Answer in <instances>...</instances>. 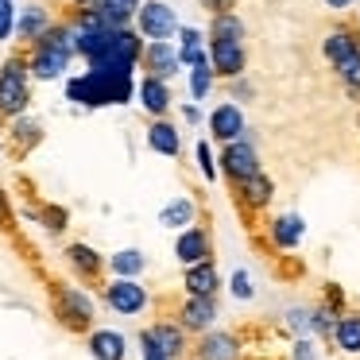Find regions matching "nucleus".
I'll return each mask as SVG.
<instances>
[{"label": "nucleus", "mask_w": 360, "mask_h": 360, "mask_svg": "<svg viewBox=\"0 0 360 360\" xmlns=\"http://www.w3.org/2000/svg\"><path fill=\"white\" fill-rule=\"evenodd\" d=\"M89 356L94 360H124L128 341L117 329H89Z\"/></svg>", "instance_id": "16"}, {"label": "nucleus", "mask_w": 360, "mask_h": 360, "mask_svg": "<svg viewBox=\"0 0 360 360\" xmlns=\"http://www.w3.org/2000/svg\"><path fill=\"white\" fill-rule=\"evenodd\" d=\"M12 27H16V4L12 0H0V43L12 39Z\"/></svg>", "instance_id": "34"}, {"label": "nucleus", "mask_w": 360, "mask_h": 360, "mask_svg": "<svg viewBox=\"0 0 360 360\" xmlns=\"http://www.w3.org/2000/svg\"><path fill=\"white\" fill-rule=\"evenodd\" d=\"M8 140H12V148H16L20 155H27V151L43 140V124H39V120H32L27 112H20V117L8 120Z\"/></svg>", "instance_id": "21"}, {"label": "nucleus", "mask_w": 360, "mask_h": 360, "mask_svg": "<svg viewBox=\"0 0 360 360\" xmlns=\"http://www.w3.org/2000/svg\"><path fill=\"white\" fill-rule=\"evenodd\" d=\"M136 82L132 74H112V70H86L78 78L66 82V97L86 109H101V105H124L132 101Z\"/></svg>", "instance_id": "2"}, {"label": "nucleus", "mask_w": 360, "mask_h": 360, "mask_svg": "<svg viewBox=\"0 0 360 360\" xmlns=\"http://www.w3.org/2000/svg\"><path fill=\"white\" fill-rule=\"evenodd\" d=\"M302 236H306V221L298 217V213H283L279 221L271 225V240L279 244V248H298L302 244Z\"/></svg>", "instance_id": "24"}, {"label": "nucleus", "mask_w": 360, "mask_h": 360, "mask_svg": "<svg viewBox=\"0 0 360 360\" xmlns=\"http://www.w3.org/2000/svg\"><path fill=\"white\" fill-rule=\"evenodd\" d=\"M221 171H225L233 182H240V179H248V174H256V171H259V155H256V148H252V143L244 140V136L229 140V143H225V151H221Z\"/></svg>", "instance_id": "6"}, {"label": "nucleus", "mask_w": 360, "mask_h": 360, "mask_svg": "<svg viewBox=\"0 0 360 360\" xmlns=\"http://www.w3.org/2000/svg\"><path fill=\"white\" fill-rule=\"evenodd\" d=\"M333 74L341 78L345 94H349V97H360V47L352 51V55L345 58V63H337V66H333Z\"/></svg>", "instance_id": "30"}, {"label": "nucleus", "mask_w": 360, "mask_h": 360, "mask_svg": "<svg viewBox=\"0 0 360 360\" xmlns=\"http://www.w3.org/2000/svg\"><path fill=\"white\" fill-rule=\"evenodd\" d=\"M132 20L143 39H174V32H179V16L163 0H140V8H136Z\"/></svg>", "instance_id": "5"}, {"label": "nucleus", "mask_w": 360, "mask_h": 360, "mask_svg": "<svg viewBox=\"0 0 360 360\" xmlns=\"http://www.w3.org/2000/svg\"><path fill=\"white\" fill-rule=\"evenodd\" d=\"M326 4H329V8H337V12H345V8L352 4V0H326Z\"/></svg>", "instance_id": "44"}, {"label": "nucleus", "mask_w": 360, "mask_h": 360, "mask_svg": "<svg viewBox=\"0 0 360 360\" xmlns=\"http://www.w3.org/2000/svg\"><path fill=\"white\" fill-rule=\"evenodd\" d=\"M182 47H179V63L182 66H198V63H210V55H205V47H202V32L198 27H182Z\"/></svg>", "instance_id": "27"}, {"label": "nucleus", "mask_w": 360, "mask_h": 360, "mask_svg": "<svg viewBox=\"0 0 360 360\" xmlns=\"http://www.w3.org/2000/svg\"><path fill=\"white\" fill-rule=\"evenodd\" d=\"M148 148L159 151V155H167V159H179V151H182L179 128H174L171 120L155 117V120H151V128H148Z\"/></svg>", "instance_id": "17"}, {"label": "nucleus", "mask_w": 360, "mask_h": 360, "mask_svg": "<svg viewBox=\"0 0 360 360\" xmlns=\"http://www.w3.org/2000/svg\"><path fill=\"white\" fill-rule=\"evenodd\" d=\"M66 259H70V267L82 275L86 283H94V279H101V271H105V259H101V252H94L89 244H70L66 248Z\"/></svg>", "instance_id": "20"}, {"label": "nucleus", "mask_w": 360, "mask_h": 360, "mask_svg": "<svg viewBox=\"0 0 360 360\" xmlns=\"http://www.w3.org/2000/svg\"><path fill=\"white\" fill-rule=\"evenodd\" d=\"M244 43H217L210 39V70L221 78H240L244 74Z\"/></svg>", "instance_id": "10"}, {"label": "nucleus", "mask_w": 360, "mask_h": 360, "mask_svg": "<svg viewBox=\"0 0 360 360\" xmlns=\"http://www.w3.org/2000/svg\"><path fill=\"white\" fill-rule=\"evenodd\" d=\"M186 295H217L221 287V275L213 267V259H202V264H190L186 267V279H182Z\"/></svg>", "instance_id": "19"}, {"label": "nucleus", "mask_w": 360, "mask_h": 360, "mask_svg": "<svg viewBox=\"0 0 360 360\" xmlns=\"http://www.w3.org/2000/svg\"><path fill=\"white\" fill-rule=\"evenodd\" d=\"M310 318H314V333H321V337H329V333H333V321H337V314L329 310V306H318V310H314Z\"/></svg>", "instance_id": "35"}, {"label": "nucleus", "mask_w": 360, "mask_h": 360, "mask_svg": "<svg viewBox=\"0 0 360 360\" xmlns=\"http://www.w3.org/2000/svg\"><path fill=\"white\" fill-rule=\"evenodd\" d=\"M236 198H240V205L244 210H267V202L275 198V182L267 179L264 171H256V174H248V179H240L236 182Z\"/></svg>", "instance_id": "12"}, {"label": "nucleus", "mask_w": 360, "mask_h": 360, "mask_svg": "<svg viewBox=\"0 0 360 360\" xmlns=\"http://www.w3.org/2000/svg\"><path fill=\"white\" fill-rule=\"evenodd\" d=\"M210 39H217V43H244V24L236 20V12H221V16H213Z\"/></svg>", "instance_id": "28"}, {"label": "nucleus", "mask_w": 360, "mask_h": 360, "mask_svg": "<svg viewBox=\"0 0 360 360\" xmlns=\"http://www.w3.org/2000/svg\"><path fill=\"white\" fill-rule=\"evenodd\" d=\"M356 124H360V120H356Z\"/></svg>", "instance_id": "46"}, {"label": "nucleus", "mask_w": 360, "mask_h": 360, "mask_svg": "<svg viewBox=\"0 0 360 360\" xmlns=\"http://www.w3.org/2000/svg\"><path fill=\"white\" fill-rule=\"evenodd\" d=\"M143 252H136V248H124V252H117V256L109 259V267H112V275H124V279H136V275L143 271Z\"/></svg>", "instance_id": "31"}, {"label": "nucleus", "mask_w": 360, "mask_h": 360, "mask_svg": "<svg viewBox=\"0 0 360 360\" xmlns=\"http://www.w3.org/2000/svg\"><path fill=\"white\" fill-rule=\"evenodd\" d=\"M140 352H143V360H167L163 352L155 349V341H151V337H148V329H143V333H140Z\"/></svg>", "instance_id": "40"}, {"label": "nucleus", "mask_w": 360, "mask_h": 360, "mask_svg": "<svg viewBox=\"0 0 360 360\" xmlns=\"http://www.w3.org/2000/svg\"><path fill=\"white\" fill-rule=\"evenodd\" d=\"M27 74L39 82H55L70 70L74 58V32L70 24H51L35 43H27Z\"/></svg>", "instance_id": "1"}, {"label": "nucleus", "mask_w": 360, "mask_h": 360, "mask_svg": "<svg viewBox=\"0 0 360 360\" xmlns=\"http://www.w3.org/2000/svg\"><path fill=\"white\" fill-rule=\"evenodd\" d=\"M148 337L155 341V349L163 352L167 360H179L182 352H186V329L174 326V321H155V326H148Z\"/></svg>", "instance_id": "14"}, {"label": "nucleus", "mask_w": 360, "mask_h": 360, "mask_svg": "<svg viewBox=\"0 0 360 360\" xmlns=\"http://www.w3.org/2000/svg\"><path fill=\"white\" fill-rule=\"evenodd\" d=\"M51 24H55V20H51L47 8H24L16 20V27H12V35H20V43H35Z\"/></svg>", "instance_id": "23"}, {"label": "nucleus", "mask_w": 360, "mask_h": 360, "mask_svg": "<svg viewBox=\"0 0 360 360\" xmlns=\"http://www.w3.org/2000/svg\"><path fill=\"white\" fill-rule=\"evenodd\" d=\"M333 341L341 352H360V314H345L333 321Z\"/></svg>", "instance_id": "26"}, {"label": "nucleus", "mask_w": 360, "mask_h": 360, "mask_svg": "<svg viewBox=\"0 0 360 360\" xmlns=\"http://www.w3.org/2000/svg\"><path fill=\"white\" fill-rule=\"evenodd\" d=\"M51 306H55V318L63 321V329H70V333H89V329H94L97 310H94V298L82 287L55 283V287H51Z\"/></svg>", "instance_id": "3"}, {"label": "nucleus", "mask_w": 360, "mask_h": 360, "mask_svg": "<svg viewBox=\"0 0 360 360\" xmlns=\"http://www.w3.org/2000/svg\"><path fill=\"white\" fill-rule=\"evenodd\" d=\"M210 252H213V240H210V233H205V229H198V225H186L179 233V240H174V256H179L186 267L210 259Z\"/></svg>", "instance_id": "11"}, {"label": "nucleus", "mask_w": 360, "mask_h": 360, "mask_svg": "<svg viewBox=\"0 0 360 360\" xmlns=\"http://www.w3.org/2000/svg\"><path fill=\"white\" fill-rule=\"evenodd\" d=\"M32 105V74H27V58L12 55L0 66V117L12 120L20 112H27Z\"/></svg>", "instance_id": "4"}, {"label": "nucleus", "mask_w": 360, "mask_h": 360, "mask_svg": "<svg viewBox=\"0 0 360 360\" xmlns=\"http://www.w3.org/2000/svg\"><path fill=\"white\" fill-rule=\"evenodd\" d=\"M356 47H360V39H356L352 27H333V32L326 35V43H321V55L329 58V66H337V63H345Z\"/></svg>", "instance_id": "22"}, {"label": "nucleus", "mask_w": 360, "mask_h": 360, "mask_svg": "<svg viewBox=\"0 0 360 360\" xmlns=\"http://www.w3.org/2000/svg\"><path fill=\"white\" fill-rule=\"evenodd\" d=\"M94 8L101 12L112 27H128L136 16V8H140V0H94Z\"/></svg>", "instance_id": "25"}, {"label": "nucleus", "mask_w": 360, "mask_h": 360, "mask_svg": "<svg viewBox=\"0 0 360 360\" xmlns=\"http://www.w3.org/2000/svg\"><path fill=\"white\" fill-rule=\"evenodd\" d=\"M159 221H163L167 229H186V225H194V202H190V198H174L171 205H163Z\"/></svg>", "instance_id": "29"}, {"label": "nucleus", "mask_w": 360, "mask_h": 360, "mask_svg": "<svg viewBox=\"0 0 360 360\" xmlns=\"http://www.w3.org/2000/svg\"><path fill=\"white\" fill-rule=\"evenodd\" d=\"M74 8H86V4H94V0H70Z\"/></svg>", "instance_id": "45"}, {"label": "nucleus", "mask_w": 360, "mask_h": 360, "mask_svg": "<svg viewBox=\"0 0 360 360\" xmlns=\"http://www.w3.org/2000/svg\"><path fill=\"white\" fill-rule=\"evenodd\" d=\"M295 360H314V345L306 341V337H302V341H295Z\"/></svg>", "instance_id": "41"}, {"label": "nucleus", "mask_w": 360, "mask_h": 360, "mask_svg": "<svg viewBox=\"0 0 360 360\" xmlns=\"http://www.w3.org/2000/svg\"><path fill=\"white\" fill-rule=\"evenodd\" d=\"M140 66L151 74V78H163L171 82L179 74V47H171L167 39H148V47L140 51Z\"/></svg>", "instance_id": "7"}, {"label": "nucleus", "mask_w": 360, "mask_h": 360, "mask_svg": "<svg viewBox=\"0 0 360 360\" xmlns=\"http://www.w3.org/2000/svg\"><path fill=\"white\" fill-rule=\"evenodd\" d=\"M136 97H140V105L151 112V117H167V109H171V86H167L163 78H151V74H143L140 82H136Z\"/></svg>", "instance_id": "13"}, {"label": "nucleus", "mask_w": 360, "mask_h": 360, "mask_svg": "<svg viewBox=\"0 0 360 360\" xmlns=\"http://www.w3.org/2000/svg\"><path fill=\"white\" fill-rule=\"evenodd\" d=\"M198 167H202V174L205 179H213V174H217V167H213V151H210V143H198Z\"/></svg>", "instance_id": "36"}, {"label": "nucleus", "mask_w": 360, "mask_h": 360, "mask_svg": "<svg viewBox=\"0 0 360 360\" xmlns=\"http://www.w3.org/2000/svg\"><path fill=\"white\" fill-rule=\"evenodd\" d=\"M210 132H213V140H221V143L244 136V112L236 109V105H217V109L210 112Z\"/></svg>", "instance_id": "15"}, {"label": "nucleus", "mask_w": 360, "mask_h": 360, "mask_svg": "<svg viewBox=\"0 0 360 360\" xmlns=\"http://www.w3.org/2000/svg\"><path fill=\"white\" fill-rule=\"evenodd\" d=\"M210 89H213V70H210V63L190 66V97H194V101H205V97H210Z\"/></svg>", "instance_id": "32"}, {"label": "nucleus", "mask_w": 360, "mask_h": 360, "mask_svg": "<svg viewBox=\"0 0 360 360\" xmlns=\"http://www.w3.org/2000/svg\"><path fill=\"white\" fill-rule=\"evenodd\" d=\"M233 295H236V298H252V279H248V271H233Z\"/></svg>", "instance_id": "38"}, {"label": "nucleus", "mask_w": 360, "mask_h": 360, "mask_svg": "<svg viewBox=\"0 0 360 360\" xmlns=\"http://www.w3.org/2000/svg\"><path fill=\"white\" fill-rule=\"evenodd\" d=\"M287 318H290V326H295L302 337H306V333H314V318H310V310H290Z\"/></svg>", "instance_id": "37"}, {"label": "nucleus", "mask_w": 360, "mask_h": 360, "mask_svg": "<svg viewBox=\"0 0 360 360\" xmlns=\"http://www.w3.org/2000/svg\"><path fill=\"white\" fill-rule=\"evenodd\" d=\"M39 225L47 229V233H63V229L70 225V213H66L63 205H43V210H39Z\"/></svg>", "instance_id": "33"}, {"label": "nucleus", "mask_w": 360, "mask_h": 360, "mask_svg": "<svg viewBox=\"0 0 360 360\" xmlns=\"http://www.w3.org/2000/svg\"><path fill=\"white\" fill-rule=\"evenodd\" d=\"M202 8L210 16H221V12H236V0H202Z\"/></svg>", "instance_id": "39"}, {"label": "nucleus", "mask_w": 360, "mask_h": 360, "mask_svg": "<svg viewBox=\"0 0 360 360\" xmlns=\"http://www.w3.org/2000/svg\"><path fill=\"white\" fill-rule=\"evenodd\" d=\"M8 221H12V205H8V194L0 190V229L8 225Z\"/></svg>", "instance_id": "42"}, {"label": "nucleus", "mask_w": 360, "mask_h": 360, "mask_svg": "<svg viewBox=\"0 0 360 360\" xmlns=\"http://www.w3.org/2000/svg\"><path fill=\"white\" fill-rule=\"evenodd\" d=\"M105 302H109L117 314L132 318V314H140L143 306H148V290H143L136 279H124V275H117V279L105 287Z\"/></svg>", "instance_id": "8"}, {"label": "nucleus", "mask_w": 360, "mask_h": 360, "mask_svg": "<svg viewBox=\"0 0 360 360\" xmlns=\"http://www.w3.org/2000/svg\"><path fill=\"white\" fill-rule=\"evenodd\" d=\"M240 356V345H236V337L229 333H217V329H205L202 341H198V360H236Z\"/></svg>", "instance_id": "18"}, {"label": "nucleus", "mask_w": 360, "mask_h": 360, "mask_svg": "<svg viewBox=\"0 0 360 360\" xmlns=\"http://www.w3.org/2000/svg\"><path fill=\"white\" fill-rule=\"evenodd\" d=\"M217 321V302L213 295H190L179 310V326L190 329V333H205V329Z\"/></svg>", "instance_id": "9"}, {"label": "nucleus", "mask_w": 360, "mask_h": 360, "mask_svg": "<svg viewBox=\"0 0 360 360\" xmlns=\"http://www.w3.org/2000/svg\"><path fill=\"white\" fill-rule=\"evenodd\" d=\"M182 117H186L190 124H198V120H202V112H198V105H186V109H182Z\"/></svg>", "instance_id": "43"}]
</instances>
